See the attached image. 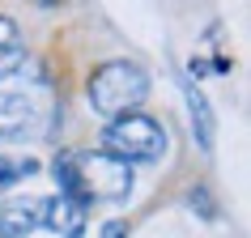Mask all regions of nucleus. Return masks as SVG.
Masks as SVG:
<instances>
[{
  "mask_svg": "<svg viewBox=\"0 0 251 238\" xmlns=\"http://www.w3.org/2000/svg\"><path fill=\"white\" fill-rule=\"evenodd\" d=\"M55 98L51 81L39 60H17L0 72V136L4 141H34L51 128Z\"/></svg>",
  "mask_w": 251,
  "mask_h": 238,
  "instance_id": "f257e3e1",
  "label": "nucleus"
},
{
  "mask_svg": "<svg viewBox=\"0 0 251 238\" xmlns=\"http://www.w3.org/2000/svg\"><path fill=\"white\" fill-rule=\"evenodd\" d=\"M51 170H55V183H60V196L77 200L85 209L94 200H124L132 191V166L111 158V153H73V149H60Z\"/></svg>",
  "mask_w": 251,
  "mask_h": 238,
  "instance_id": "f03ea898",
  "label": "nucleus"
},
{
  "mask_svg": "<svg viewBox=\"0 0 251 238\" xmlns=\"http://www.w3.org/2000/svg\"><path fill=\"white\" fill-rule=\"evenodd\" d=\"M149 98V72L132 60H106L90 77V106L98 115H128Z\"/></svg>",
  "mask_w": 251,
  "mask_h": 238,
  "instance_id": "7ed1b4c3",
  "label": "nucleus"
},
{
  "mask_svg": "<svg viewBox=\"0 0 251 238\" xmlns=\"http://www.w3.org/2000/svg\"><path fill=\"white\" fill-rule=\"evenodd\" d=\"M102 145H106L111 158L128 162V166H132V162H158L162 153H166V128H162L158 119L128 111V115H115L106 123Z\"/></svg>",
  "mask_w": 251,
  "mask_h": 238,
  "instance_id": "20e7f679",
  "label": "nucleus"
},
{
  "mask_svg": "<svg viewBox=\"0 0 251 238\" xmlns=\"http://www.w3.org/2000/svg\"><path fill=\"white\" fill-rule=\"evenodd\" d=\"M85 204H77V200H68V196H51V200H43V221L51 234H64V238H81L85 234Z\"/></svg>",
  "mask_w": 251,
  "mask_h": 238,
  "instance_id": "39448f33",
  "label": "nucleus"
},
{
  "mask_svg": "<svg viewBox=\"0 0 251 238\" xmlns=\"http://www.w3.org/2000/svg\"><path fill=\"white\" fill-rule=\"evenodd\" d=\"M43 221V200H9L0 204V238H26Z\"/></svg>",
  "mask_w": 251,
  "mask_h": 238,
  "instance_id": "423d86ee",
  "label": "nucleus"
},
{
  "mask_svg": "<svg viewBox=\"0 0 251 238\" xmlns=\"http://www.w3.org/2000/svg\"><path fill=\"white\" fill-rule=\"evenodd\" d=\"M183 98H187V115H192V132H196V145L209 153V149H213V111H209V98L200 94L196 81H183Z\"/></svg>",
  "mask_w": 251,
  "mask_h": 238,
  "instance_id": "0eeeda50",
  "label": "nucleus"
},
{
  "mask_svg": "<svg viewBox=\"0 0 251 238\" xmlns=\"http://www.w3.org/2000/svg\"><path fill=\"white\" fill-rule=\"evenodd\" d=\"M34 170H39V162H34V158L13 162V158H4V153H0V187L17 183V179H26V174H34Z\"/></svg>",
  "mask_w": 251,
  "mask_h": 238,
  "instance_id": "6e6552de",
  "label": "nucleus"
},
{
  "mask_svg": "<svg viewBox=\"0 0 251 238\" xmlns=\"http://www.w3.org/2000/svg\"><path fill=\"white\" fill-rule=\"evenodd\" d=\"M17 39H22L17 22H13V17H4V13H0V60L17 51Z\"/></svg>",
  "mask_w": 251,
  "mask_h": 238,
  "instance_id": "1a4fd4ad",
  "label": "nucleus"
},
{
  "mask_svg": "<svg viewBox=\"0 0 251 238\" xmlns=\"http://www.w3.org/2000/svg\"><path fill=\"white\" fill-rule=\"evenodd\" d=\"M187 204H192V209H200L204 217H213V204H209V191H204V187H196V191L187 196Z\"/></svg>",
  "mask_w": 251,
  "mask_h": 238,
  "instance_id": "9d476101",
  "label": "nucleus"
},
{
  "mask_svg": "<svg viewBox=\"0 0 251 238\" xmlns=\"http://www.w3.org/2000/svg\"><path fill=\"white\" fill-rule=\"evenodd\" d=\"M102 238H128V221H106L102 225Z\"/></svg>",
  "mask_w": 251,
  "mask_h": 238,
  "instance_id": "9b49d317",
  "label": "nucleus"
},
{
  "mask_svg": "<svg viewBox=\"0 0 251 238\" xmlns=\"http://www.w3.org/2000/svg\"><path fill=\"white\" fill-rule=\"evenodd\" d=\"M34 4H39V9H55V4H60V0H34Z\"/></svg>",
  "mask_w": 251,
  "mask_h": 238,
  "instance_id": "f8f14e48",
  "label": "nucleus"
}]
</instances>
